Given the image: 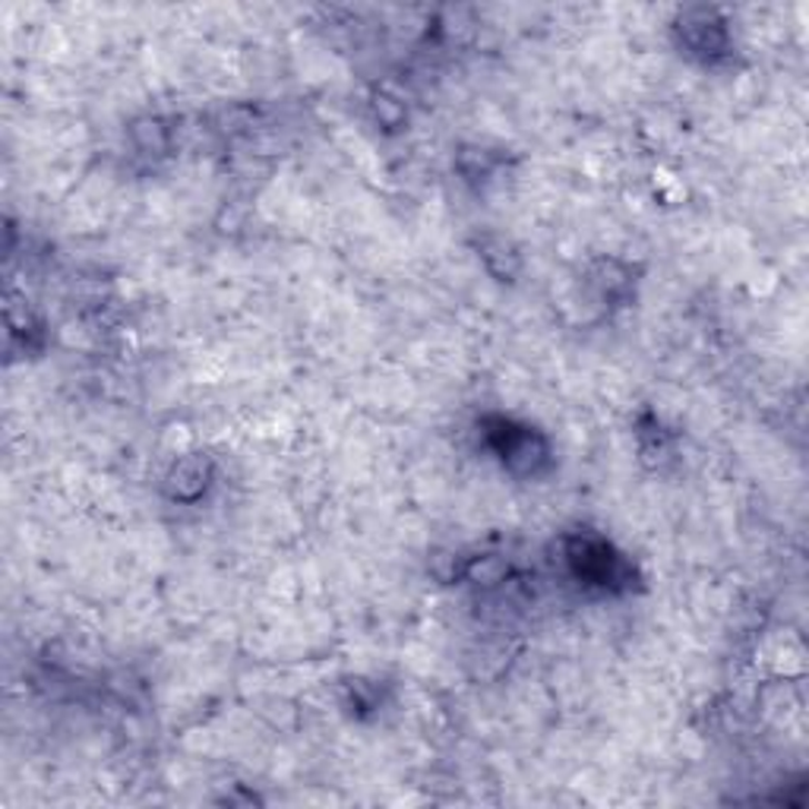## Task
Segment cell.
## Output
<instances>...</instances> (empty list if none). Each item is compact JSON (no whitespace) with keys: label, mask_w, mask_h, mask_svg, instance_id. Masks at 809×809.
<instances>
[{"label":"cell","mask_w":809,"mask_h":809,"mask_svg":"<svg viewBox=\"0 0 809 809\" xmlns=\"http://www.w3.org/2000/svg\"><path fill=\"white\" fill-rule=\"evenodd\" d=\"M569 563L595 586L617 588L629 582V563L620 553H613L601 538H576L569 545Z\"/></svg>","instance_id":"obj_1"},{"label":"cell","mask_w":809,"mask_h":809,"mask_svg":"<svg viewBox=\"0 0 809 809\" xmlns=\"http://www.w3.org/2000/svg\"><path fill=\"white\" fill-rule=\"evenodd\" d=\"M497 452L503 456L506 466L516 471H538L547 462V443L528 427H512L509 421H497V430H490Z\"/></svg>","instance_id":"obj_2"},{"label":"cell","mask_w":809,"mask_h":809,"mask_svg":"<svg viewBox=\"0 0 809 809\" xmlns=\"http://www.w3.org/2000/svg\"><path fill=\"white\" fill-rule=\"evenodd\" d=\"M206 487V462L202 459H187L171 471V493L181 500H193Z\"/></svg>","instance_id":"obj_3"},{"label":"cell","mask_w":809,"mask_h":809,"mask_svg":"<svg viewBox=\"0 0 809 809\" xmlns=\"http://www.w3.org/2000/svg\"><path fill=\"white\" fill-rule=\"evenodd\" d=\"M689 36V48L702 51V54H718L725 48V29L721 26H708L706 20L696 22V26H687Z\"/></svg>","instance_id":"obj_4"}]
</instances>
